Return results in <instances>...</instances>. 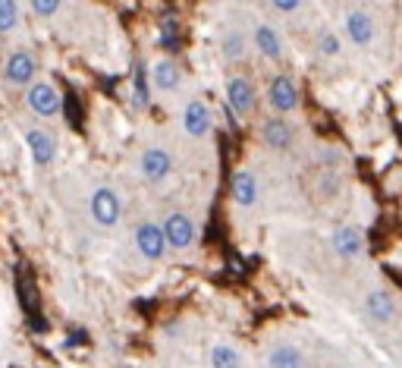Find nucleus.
<instances>
[{
	"label": "nucleus",
	"instance_id": "f257e3e1",
	"mask_svg": "<svg viewBox=\"0 0 402 368\" xmlns=\"http://www.w3.org/2000/svg\"><path fill=\"white\" fill-rule=\"evenodd\" d=\"M91 217L98 227H113V223L119 221V214H123V205H119V196L113 189H107V186H100L98 192L91 196Z\"/></svg>",
	"mask_w": 402,
	"mask_h": 368
},
{
	"label": "nucleus",
	"instance_id": "f03ea898",
	"mask_svg": "<svg viewBox=\"0 0 402 368\" xmlns=\"http://www.w3.org/2000/svg\"><path fill=\"white\" fill-rule=\"evenodd\" d=\"M364 311H368V318L374 324H380V327H387V324L396 321V311H399V305H396L393 293L389 290H371L368 299H364Z\"/></svg>",
	"mask_w": 402,
	"mask_h": 368
},
{
	"label": "nucleus",
	"instance_id": "7ed1b4c3",
	"mask_svg": "<svg viewBox=\"0 0 402 368\" xmlns=\"http://www.w3.org/2000/svg\"><path fill=\"white\" fill-rule=\"evenodd\" d=\"M163 230V242H167L170 249H188L195 240V223L188 221L186 214H170L167 221L161 223Z\"/></svg>",
	"mask_w": 402,
	"mask_h": 368
},
{
	"label": "nucleus",
	"instance_id": "20e7f679",
	"mask_svg": "<svg viewBox=\"0 0 402 368\" xmlns=\"http://www.w3.org/2000/svg\"><path fill=\"white\" fill-rule=\"evenodd\" d=\"M135 246H138V252H142L144 258H151V261L163 258V252H167V242H163V230H161V223L144 221L142 227L135 230Z\"/></svg>",
	"mask_w": 402,
	"mask_h": 368
},
{
	"label": "nucleus",
	"instance_id": "39448f33",
	"mask_svg": "<svg viewBox=\"0 0 402 368\" xmlns=\"http://www.w3.org/2000/svg\"><path fill=\"white\" fill-rule=\"evenodd\" d=\"M226 101H230V108L236 110L239 117H248L251 110H255V89H251L248 79L232 76L230 82H226Z\"/></svg>",
	"mask_w": 402,
	"mask_h": 368
},
{
	"label": "nucleus",
	"instance_id": "423d86ee",
	"mask_svg": "<svg viewBox=\"0 0 402 368\" xmlns=\"http://www.w3.org/2000/svg\"><path fill=\"white\" fill-rule=\"evenodd\" d=\"M170 170H173V158H170V152H163V148H148V152L142 154V177L148 179V183H161V179H167Z\"/></svg>",
	"mask_w": 402,
	"mask_h": 368
},
{
	"label": "nucleus",
	"instance_id": "0eeeda50",
	"mask_svg": "<svg viewBox=\"0 0 402 368\" xmlns=\"http://www.w3.org/2000/svg\"><path fill=\"white\" fill-rule=\"evenodd\" d=\"M29 104H31V110H35V114L54 117L57 110H60V91H57L50 82H35L29 89Z\"/></svg>",
	"mask_w": 402,
	"mask_h": 368
},
{
	"label": "nucleus",
	"instance_id": "6e6552de",
	"mask_svg": "<svg viewBox=\"0 0 402 368\" xmlns=\"http://www.w3.org/2000/svg\"><path fill=\"white\" fill-rule=\"evenodd\" d=\"M270 104H274L280 114L295 110V104H299V91H295V82L289 76L270 79Z\"/></svg>",
	"mask_w": 402,
	"mask_h": 368
},
{
	"label": "nucleus",
	"instance_id": "1a4fd4ad",
	"mask_svg": "<svg viewBox=\"0 0 402 368\" xmlns=\"http://www.w3.org/2000/svg\"><path fill=\"white\" fill-rule=\"evenodd\" d=\"M6 82L13 85H29L31 76H35V57H31L29 51H16L10 54V60H6Z\"/></svg>",
	"mask_w": 402,
	"mask_h": 368
},
{
	"label": "nucleus",
	"instance_id": "9d476101",
	"mask_svg": "<svg viewBox=\"0 0 402 368\" xmlns=\"http://www.w3.org/2000/svg\"><path fill=\"white\" fill-rule=\"evenodd\" d=\"M182 123H186V133L201 139V135L211 133V110H207L204 101H188L186 114H182Z\"/></svg>",
	"mask_w": 402,
	"mask_h": 368
},
{
	"label": "nucleus",
	"instance_id": "9b49d317",
	"mask_svg": "<svg viewBox=\"0 0 402 368\" xmlns=\"http://www.w3.org/2000/svg\"><path fill=\"white\" fill-rule=\"evenodd\" d=\"M25 142H29L31 158H35V164H38V167H47L50 161H54V154H57V142H54V135H50V133H41V129H29Z\"/></svg>",
	"mask_w": 402,
	"mask_h": 368
},
{
	"label": "nucleus",
	"instance_id": "f8f14e48",
	"mask_svg": "<svg viewBox=\"0 0 402 368\" xmlns=\"http://www.w3.org/2000/svg\"><path fill=\"white\" fill-rule=\"evenodd\" d=\"M267 368H308V359L299 346L292 343H280L267 353Z\"/></svg>",
	"mask_w": 402,
	"mask_h": 368
},
{
	"label": "nucleus",
	"instance_id": "ddd939ff",
	"mask_svg": "<svg viewBox=\"0 0 402 368\" xmlns=\"http://www.w3.org/2000/svg\"><path fill=\"white\" fill-rule=\"evenodd\" d=\"M333 249H336V255H343V258H358V255H362V233H358L355 227H339L336 233H333Z\"/></svg>",
	"mask_w": 402,
	"mask_h": 368
},
{
	"label": "nucleus",
	"instance_id": "4468645a",
	"mask_svg": "<svg viewBox=\"0 0 402 368\" xmlns=\"http://www.w3.org/2000/svg\"><path fill=\"white\" fill-rule=\"evenodd\" d=\"M232 198L239 205H255L258 202V179L251 170H239L232 177Z\"/></svg>",
	"mask_w": 402,
	"mask_h": 368
},
{
	"label": "nucleus",
	"instance_id": "2eb2a0df",
	"mask_svg": "<svg viewBox=\"0 0 402 368\" xmlns=\"http://www.w3.org/2000/svg\"><path fill=\"white\" fill-rule=\"evenodd\" d=\"M255 45H258V51H261L267 60H280V57H283V38H280V32H276V29L258 26Z\"/></svg>",
	"mask_w": 402,
	"mask_h": 368
},
{
	"label": "nucleus",
	"instance_id": "dca6fc26",
	"mask_svg": "<svg viewBox=\"0 0 402 368\" xmlns=\"http://www.w3.org/2000/svg\"><path fill=\"white\" fill-rule=\"evenodd\" d=\"M261 135L270 148H286L289 142H292V129H289V123L283 120V117H270V120L264 123Z\"/></svg>",
	"mask_w": 402,
	"mask_h": 368
},
{
	"label": "nucleus",
	"instance_id": "f3484780",
	"mask_svg": "<svg viewBox=\"0 0 402 368\" xmlns=\"http://www.w3.org/2000/svg\"><path fill=\"white\" fill-rule=\"evenodd\" d=\"M345 32H349V38L355 41V45H368V41L374 38V22H371L368 13H352L349 20H345Z\"/></svg>",
	"mask_w": 402,
	"mask_h": 368
},
{
	"label": "nucleus",
	"instance_id": "a211bd4d",
	"mask_svg": "<svg viewBox=\"0 0 402 368\" xmlns=\"http://www.w3.org/2000/svg\"><path fill=\"white\" fill-rule=\"evenodd\" d=\"M154 85L161 91H173L176 85H179V70H176L173 60H161V64L154 66Z\"/></svg>",
	"mask_w": 402,
	"mask_h": 368
},
{
	"label": "nucleus",
	"instance_id": "6ab92c4d",
	"mask_svg": "<svg viewBox=\"0 0 402 368\" xmlns=\"http://www.w3.org/2000/svg\"><path fill=\"white\" fill-rule=\"evenodd\" d=\"M239 365H242V355H239L232 346L217 343V346L211 349V368H239Z\"/></svg>",
	"mask_w": 402,
	"mask_h": 368
},
{
	"label": "nucleus",
	"instance_id": "aec40b11",
	"mask_svg": "<svg viewBox=\"0 0 402 368\" xmlns=\"http://www.w3.org/2000/svg\"><path fill=\"white\" fill-rule=\"evenodd\" d=\"M19 22V10H16V0H0V35L10 32L13 26Z\"/></svg>",
	"mask_w": 402,
	"mask_h": 368
},
{
	"label": "nucleus",
	"instance_id": "412c9836",
	"mask_svg": "<svg viewBox=\"0 0 402 368\" xmlns=\"http://www.w3.org/2000/svg\"><path fill=\"white\" fill-rule=\"evenodd\" d=\"M242 51H245V38L239 32H230L223 38V57L226 60H239L242 57Z\"/></svg>",
	"mask_w": 402,
	"mask_h": 368
},
{
	"label": "nucleus",
	"instance_id": "4be33fe9",
	"mask_svg": "<svg viewBox=\"0 0 402 368\" xmlns=\"http://www.w3.org/2000/svg\"><path fill=\"white\" fill-rule=\"evenodd\" d=\"M135 101L142 104V108L148 104V82H144V66L142 64L135 66Z\"/></svg>",
	"mask_w": 402,
	"mask_h": 368
},
{
	"label": "nucleus",
	"instance_id": "5701e85b",
	"mask_svg": "<svg viewBox=\"0 0 402 368\" xmlns=\"http://www.w3.org/2000/svg\"><path fill=\"white\" fill-rule=\"evenodd\" d=\"M31 7L38 16H54L60 10V0H31Z\"/></svg>",
	"mask_w": 402,
	"mask_h": 368
},
{
	"label": "nucleus",
	"instance_id": "b1692460",
	"mask_svg": "<svg viewBox=\"0 0 402 368\" xmlns=\"http://www.w3.org/2000/svg\"><path fill=\"white\" fill-rule=\"evenodd\" d=\"M320 51H324V54H336L339 51L336 35H324V38H320Z\"/></svg>",
	"mask_w": 402,
	"mask_h": 368
},
{
	"label": "nucleus",
	"instance_id": "393cba45",
	"mask_svg": "<svg viewBox=\"0 0 402 368\" xmlns=\"http://www.w3.org/2000/svg\"><path fill=\"white\" fill-rule=\"evenodd\" d=\"M270 3H274V7H276V10H283V13H292V10H295V7H299L302 0H270Z\"/></svg>",
	"mask_w": 402,
	"mask_h": 368
},
{
	"label": "nucleus",
	"instance_id": "a878e982",
	"mask_svg": "<svg viewBox=\"0 0 402 368\" xmlns=\"http://www.w3.org/2000/svg\"><path fill=\"white\" fill-rule=\"evenodd\" d=\"M66 110H69V123H73V126H75V123H82V117H79V104H75V101H73V98H69Z\"/></svg>",
	"mask_w": 402,
	"mask_h": 368
}]
</instances>
